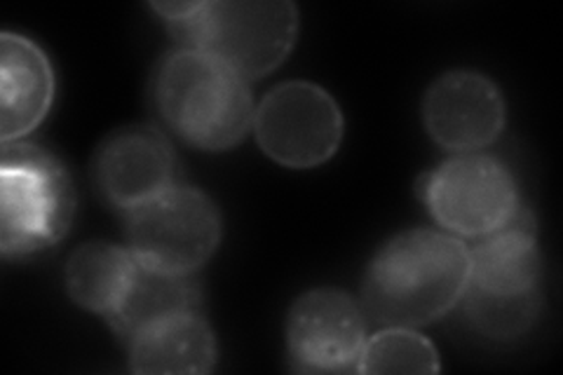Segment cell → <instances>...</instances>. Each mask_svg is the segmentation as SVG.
Listing matches in <instances>:
<instances>
[{"instance_id": "cell-1", "label": "cell", "mask_w": 563, "mask_h": 375, "mask_svg": "<svg viewBox=\"0 0 563 375\" xmlns=\"http://www.w3.org/2000/svg\"><path fill=\"white\" fill-rule=\"evenodd\" d=\"M470 249L437 230H407L387 242L364 279V308L385 327L413 329L463 300Z\"/></svg>"}, {"instance_id": "cell-2", "label": "cell", "mask_w": 563, "mask_h": 375, "mask_svg": "<svg viewBox=\"0 0 563 375\" xmlns=\"http://www.w3.org/2000/svg\"><path fill=\"white\" fill-rule=\"evenodd\" d=\"M153 97L169 128L202 151L233 148L254 128L250 85L200 49L167 55L155 70Z\"/></svg>"}, {"instance_id": "cell-3", "label": "cell", "mask_w": 563, "mask_h": 375, "mask_svg": "<svg viewBox=\"0 0 563 375\" xmlns=\"http://www.w3.org/2000/svg\"><path fill=\"white\" fill-rule=\"evenodd\" d=\"M542 258L536 219L523 205L500 228L470 249L465 312L490 338H517L531 329L542 308Z\"/></svg>"}, {"instance_id": "cell-4", "label": "cell", "mask_w": 563, "mask_h": 375, "mask_svg": "<svg viewBox=\"0 0 563 375\" xmlns=\"http://www.w3.org/2000/svg\"><path fill=\"white\" fill-rule=\"evenodd\" d=\"M167 24L184 49L207 52L250 82L289 57L298 10L289 0H225L200 3L192 14Z\"/></svg>"}, {"instance_id": "cell-5", "label": "cell", "mask_w": 563, "mask_h": 375, "mask_svg": "<svg viewBox=\"0 0 563 375\" xmlns=\"http://www.w3.org/2000/svg\"><path fill=\"white\" fill-rule=\"evenodd\" d=\"M0 249L26 256L59 242L76 211V192L55 155L10 141L0 165Z\"/></svg>"}, {"instance_id": "cell-6", "label": "cell", "mask_w": 563, "mask_h": 375, "mask_svg": "<svg viewBox=\"0 0 563 375\" xmlns=\"http://www.w3.org/2000/svg\"><path fill=\"white\" fill-rule=\"evenodd\" d=\"M128 240L134 258L151 271L190 275L214 254L221 240L219 211L196 188H169L130 211Z\"/></svg>"}, {"instance_id": "cell-7", "label": "cell", "mask_w": 563, "mask_h": 375, "mask_svg": "<svg viewBox=\"0 0 563 375\" xmlns=\"http://www.w3.org/2000/svg\"><path fill=\"white\" fill-rule=\"evenodd\" d=\"M254 132L263 153L291 169L327 163L343 139V115L327 89L312 82L277 85L258 103Z\"/></svg>"}, {"instance_id": "cell-8", "label": "cell", "mask_w": 563, "mask_h": 375, "mask_svg": "<svg viewBox=\"0 0 563 375\" xmlns=\"http://www.w3.org/2000/svg\"><path fill=\"white\" fill-rule=\"evenodd\" d=\"M432 217L461 238H484L517 211L515 176L490 155L463 153L426 176L420 186Z\"/></svg>"}, {"instance_id": "cell-9", "label": "cell", "mask_w": 563, "mask_h": 375, "mask_svg": "<svg viewBox=\"0 0 563 375\" xmlns=\"http://www.w3.org/2000/svg\"><path fill=\"white\" fill-rule=\"evenodd\" d=\"M287 341L296 371H357L366 345L362 308L339 289H314L294 302Z\"/></svg>"}, {"instance_id": "cell-10", "label": "cell", "mask_w": 563, "mask_h": 375, "mask_svg": "<svg viewBox=\"0 0 563 375\" xmlns=\"http://www.w3.org/2000/svg\"><path fill=\"white\" fill-rule=\"evenodd\" d=\"M422 118L439 146L472 153L490 146L505 128V99L500 89L474 70H453L432 82Z\"/></svg>"}, {"instance_id": "cell-11", "label": "cell", "mask_w": 563, "mask_h": 375, "mask_svg": "<svg viewBox=\"0 0 563 375\" xmlns=\"http://www.w3.org/2000/svg\"><path fill=\"white\" fill-rule=\"evenodd\" d=\"M174 155L165 136L136 124L103 141L95 159V181L106 202L134 211L172 188Z\"/></svg>"}, {"instance_id": "cell-12", "label": "cell", "mask_w": 563, "mask_h": 375, "mask_svg": "<svg viewBox=\"0 0 563 375\" xmlns=\"http://www.w3.org/2000/svg\"><path fill=\"white\" fill-rule=\"evenodd\" d=\"M55 76L43 49L24 35H0V139L20 141L47 115Z\"/></svg>"}, {"instance_id": "cell-13", "label": "cell", "mask_w": 563, "mask_h": 375, "mask_svg": "<svg viewBox=\"0 0 563 375\" xmlns=\"http://www.w3.org/2000/svg\"><path fill=\"white\" fill-rule=\"evenodd\" d=\"M214 364V333L198 310L169 315L132 338L134 373H209Z\"/></svg>"}, {"instance_id": "cell-14", "label": "cell", "mask_w": 563, "mask_h": 375, "mask_svg": "<svg viewBox=\"0 0 563 375\" xmlns=\"http://www.w3.org/2000/svg\"><path fill=\"white\" fill-rule=\"evenodd\" d=\"M139 271L130 249L90 242L76 249L66 265V287L78 306L111 317L128 296Z\"/></svg>"}, {"instance_id": "cell-15", "label": "cell", "mask_w": 563, "mask_h": 375, "mask_svg": "<svg viewBox=\"0 0 563 375\" xmlns=\"http://www.w3.org/2000/svg\"><path fill=\"white\" fill-rule=\"evenodd\" d=\"M198 306L200 294L196 284L188 279V275L151 271V267L139 263V271L128 296L122 298L118 310L106 319H111L113 329L120 335L134 338L141 329L155 324V321L169 315L198 310Z\"/></svg>"}, {"instance_id": "cell-16", "label": "cell", "mask_w": 563, "mask_h": 375, "mask_svg": "<svg viewBox=\"0 0 563 375\" xmlns=\"http://www.w3.org/2000/svg\"><path fill=\"white\" fill-rule=\"evenodd\" d=\"M439 356L426 335L413 329L387 327L366 341L357 373H437Z\"/></svg>"}]
</instances>
